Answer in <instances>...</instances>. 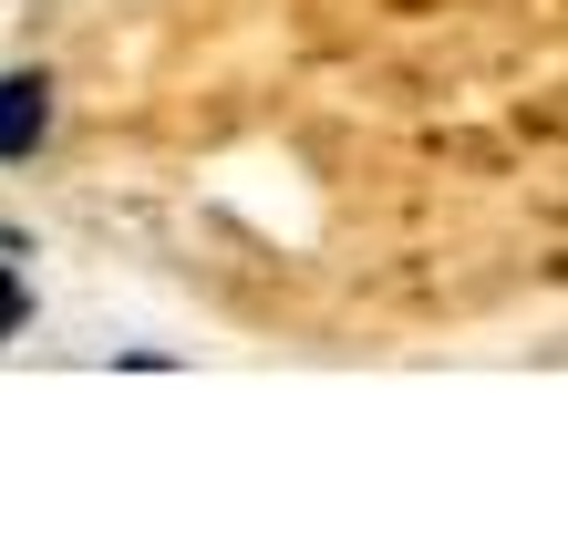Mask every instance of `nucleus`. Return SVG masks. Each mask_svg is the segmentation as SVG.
<instances>
[{
	"mask_svg": "<svg viewBox=\"0 0 568 558\" xmlns=\"http://www.w3.org/2000/svg\"><path fill=\"white\" fill-rule=\"evenodd\" d=\"M42 135H52V83L11 73V83H0V155H31Z\"/></svg>",
	"mask_w": 568,
	"mask_h": 558,
	"instance_id": "obj_1",
	"label": "nucleus"
},
{
	"mask_svg": "<svg viewBox=\"0 0 568 558\" xmlns=\"http://www.w3.org/2000/svg\"><path fill=\"white\" fill-rule=\"evenodd\" d=\"M11 321H21V280L0 270V332H11Z\"/></svg>",
	"mask_w": 568,
	"mask_h": 558,
	"instance_id": "obj_2",
	"label": "nucleus"
}]
</instances>
